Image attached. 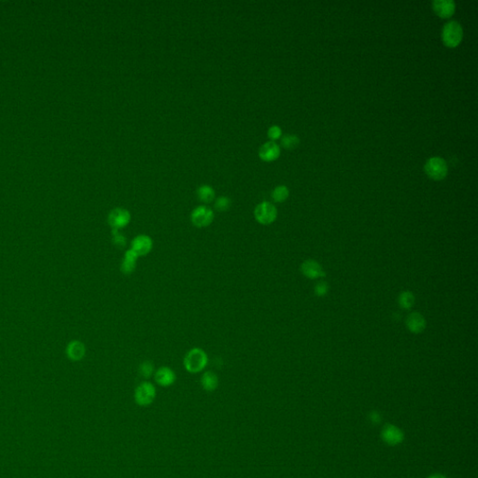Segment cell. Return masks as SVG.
I'll return each instance as SVG.
<instances>
[{"label": "cell", "instance_id": "d4e9b609", "mask_svg": "<svg viewBox=\"0 0 478 478\" xmlns=\"http://www.w3.org/2000/svg\"><path fill=\"white\" fill-rule=\"evenodd\" d=\"M267 135H268V138L271 141H276V140L281 138V135H282V130L279 125H273L268 129Z\"/></svg>", "mask_w": 478, "mask_h": 478}, {"label": "cell", "instance_id": "277c9868", "mask_svg": "<svg viewBox=\"0 0 478 478\" xmlns=\"http://www.w3.org/2000/svg\"><path fill=\"white\" fill-rule=\"evenodd\" d=\"M156 394L155 386L148 381H144L135 390V402L140 406H148L154 402Z\"/></svg>", "mask_w": 478, "mask_h": 478}, {"label": "cell", "instance_id": "cb8c5ba5", "mask_svg": "<svg viewBox=\"0 0 478 478\" xmlns=\"http://www.w3.org/2000/svg\"><path fill=\"white\" fill-rule=\"evenodd\" d=\"M111 239H112V243L115 247H119V248H123V247L126 246V243H127V239L124 237V235H123L120 230H114L112 229L111 231Z\"/></svg>", "mask_w": 478, "mask_h": 478}, {"label": "cell", "instance_id": "e0dca14e", "mask_svg": "<svg viewBox=\"0 0 478 478\" xmlns=\"http://www.w3.org/2000/svg\"><path fill=\"white\" fill-rule=\"evenodd\" d=\"M201 386L204 390L211 392L219 386V378L214 372L206 371L201 377Z\"/></svg>", "mask_w": 478, "mask_h": 478}, {"label": "cell", "instance_id": "ac0fdd59", "mask_svg": "<svg viewBox=\"0 0 478 478\" xmlns=\"http://www.w3.org/2000/svg\"><path fill=\"white\" fill-rule=\"evenodd\" d=\"M196 195L201 202L209 204L215 199V191L210 185L203 184L198 187Z\"/></svg>", "mask_w": 478, "mask_h": 478}, {"label": "cell", "instance_id": "5bb4252c", "mask_svg": "<svg viewBox=\"0 0 478 478\" xmlns=\"http://www.w3.org/2000/svg\"><path fill=\"white\" fill-rule=\"evenodd\" d=\"M139 256L137 255L132 249L125 250L123 260L121 263V272L124 275H131L137 269V264L139 261Z\"/></svg>", "mask_w": 478, "mask_h": 478}, {"label": "cell", "instance_id": "7402d4cb", "mask_svg": "<svg viewBox=\"0 0 478 478\" xmlns=\"http://www.w3.org/2000/svg\"><path fill=\"white\" fill-rule=\"evenodd\" d=\"M415 302V297L410 291H404L399 296V305L404 309H409L412 307Z\"/></svg>", "mask_w": 478, "mask_h": 478}, {"label": "cell", "instance_id": "52a82bcc", "mask_svg": "<svg viewBox=\"0 0 478 478\" xmlns=\"http://www.w3.org/2000/svg\"><path fill=\"white\" fill-rule=\"evenodd\" d=\"M131 222V213L124 207L113 208L107 216V223L114 230H122Z\"/></svg>", "mask_w": 478, "mask_h": 478}, {"label": "cell", "instance_id": "5b68a950", "mask_svg": "<svg viewBox=\"0 0 478 478\" xmlns=\"http://www.w3.org/2000/svg\"><path fill=\"white\" fill-rule=\"evenodd\" d=\"M213 210L206 205L198 206L191 212V223L197 228H206L214 221Z\"/></svg>", "mask_w": 478, "mask_h": 478}, {"label": "cell", "instance_id": "d6986e66", "mask_svg": "<svg viewBox=\"0 0 478 478\" xmlns=\"http://www.w3.org/2000/svg\"><path fill=\"white\" fill-rule=\"evenodd\" d=\"M281 146L286 149H294L300 144V139L296 135H285L281 139Z\"/></svg>", "mask_w": 478, "mask_h": 478}, {"label": "cell", "instance_id": "30bf717a", "mask_svg": "<svg viewBox=\"0 0 478 478\" xmlns=\"http://www.w3.org/2000/svg\"><path fill=\"white\" fill-rule=\"evenodd\" d=\"M155 382L161 387H167L172 386L177 380L176 373L167 366H162L154 372Z\"/></svg>", "mask_w": 478, "mask_h": 478}, {"label": "cell", "instance_id": "ffe728a7", "mask_svg": "<svg viewBox=\"0 0 478 478\" xmlns=\"http://www.w3.org/2000/svg\"><path fill=\"white\" fill-rule=\"evenodd\" d=\"M289 191L288 189L284 185L277 186L272 191V198L275 202L282 203L288 197Z\"/></svg>", "mask_w": 478, "mask_h": 478}, {"label": "cell", "instance_id": "6da1fadb", "mask_svg": "<svg viewBox=\"0 0 478 478\" xmlns=\"http://www.w3.org/2000/svg\"><path fill=\"white\" fill-rule=\"evenodd\" d=\"M208 364V356L201 347H192L186 353L183 359L185 370L191 374H197L204 371Z\"/></svg>", "mask_w": 478, "mask_h": 478}, {"label": "cell", "instance_id": "9a60e30c", "mask_svg": "<svg viewBox=\"0 0 478 478\" xmlns=\"http://www.w3.org/2000/svg\"><path fill=\"white\" fill-rule=\"evenodd\" d=\"M85 353H86L85 346H84L83 342H81L79 340L71 341L66 346L67 357L74 362H79V361L83 360L84 356H85Z\"/></svg>", "mask_w": 478, "mask_h": 478}, {"label": "cell", "instance_id": "603a6c76", "mask_svg": "<svg viewBox=\"0 0 478 478\" xmlns=\"http://www.w3.org/2000/svg\"><path fill=\"white\" fill-rule=\"evenodd\" d=\"M231 206L232 200L227 196H220L215 200V209L220 212H225L229 210Z\"/></svg>", "mask_w": 478, "mask_h": 478}, {"label": "cell", "instance_id": "4316f807", "mask_svg": "<svg viewBox=\"0 0 478 478\" xmlns=\"http://www.w3.org/2000/svg\"><path fill=\"white\" fill-rule=\"evenodd\" d=\"M369 419H370V421H371L373 424H379V423H380L381 420H382L380 413L377 412V411H373V412H371L370 416H369Z\"/></svg>", "mask_w": 478, "mask_h": 478}, {"label": "cell", "instance_id": "44dd1931", "mask_svg": "<svg viewBox=\"0 0 478 478\" xmlns=\"http://www.w3.org/2000/svg\"><path fill=\"white\" fill-rule=\"evenodd\" d=\"M139 372L142 378L149 379L154 375V365L149 361H144L140 364Z\"/></svg>", "mask_w": 478, "mask_h": 478}, {"label": "cell", "instance_id": "4fadbf2b", "mask_svg": "<svg viewBox=\"0 0 478 478\" xmlns=\"http://www.w3.org/2000/svg\"><path fill=\"white\" fill-rule=\"evenodd\" d=\"M302 272L305 277L309 279H320L325 277V272L322 267V265L314 260H306L301 266Z\"/></svg>", "mask_w": 478, "mask_h": 478}, {"label": "cell", "instance_id": "ba28073f", "mask_svg": "<svg viewBox=\"0 0 478 478\" xmlns=\"http://www.w3.org/2000/svg\"><path fill=\"white\" fill-rule=\"evenodd\" d=\"M153 247V240L148 235H138L131 241L130 249L139 256L148 255L152 250Z\"/></svg>", "mask_w": 478, "mask_h": 478}, {"label": "cell", "instance_id": "7c38bea8", "mask_svg": "<svg viewBox=\"0 0 478 478\" xmlns=\"http://www.w3.org/2000/svg\"><path fill=\"white\" fill-rule=\"evenodd\" d=\"M432 8L438 16L449 18L452 16L456 9V4L453 0H434Z\"/></svg>", "mask_w": 478, "mask_h": 478}, {"label": "cell", "instance_id": "484cf974", "mask_svg": "<svg viewBox=\"0 0 478 478\" xmlns=\"http://www.w3.org/2000/svg\"><path fill=\"white\" fill-rule=\"evenodd\" d=\"M315 292L318 296H324L328 292V285L327 283L321 281L315 287Z\"/></svg>", "mask_w": 478, "mask_h": 478}, {"label": "cell", "instance_id": "83f0119b", "mask_svg": "<svg viewBox=\"0 0 478 478\" xmlns=\"http://www.w3.org/2000/svg\"><path fill=\"white\" fill-rule=\"evenodd\" d=\"M445 478V476H443V475H440V474H435V475H432V476H430V477H429V478Z\"/></svg>", "mask_w": 478, "mask_h": 478}, {"label": "cell", "instance_id": "2e32d148", "mask_svg": "<svg viewBox=\"0 0 478 478\" xmlns=\"http://www.w3.org/2000/svg\"><path fill=\"white\" fill-rule=\"evenodd\" d=\"M406 326L411 333L421 334L426 328V321L421 314L414 312L408 316Z\"/></svg>", "mask_w": 478, "mask_h": 478}, {"label": "cell", "instance_id": "9c48e42d", "mask_svg": "<svg viewBox=\"0 0 478 478\" xmlns=\"http://www.w3.org/2000/svg\"><path fill=\"white\" fill-rule=\"evenodd\" d=\"M381 436L383 441L389 445H399L404 441V439L403 430L392 424H387L383 428Z\"/></svg>", "mask_w": 478, "mask_h": 478}, {"label": "cell", "instance_id": "7a4b0ae2", "mask_svg": "<svg viewBox=\"0 0 478 478\" xmlns=\"http://www.w3.org/2000/svg\"><path fill=\"white\" fill-rule=\"evenodd\" d=\"M462 37L463 29L459 22L450 21L444 25L442 31V39L445 46L450 48L457 47L462 42Z\"/></svg>", "mask_w": 478, "mask_h": 478}, {"label": "cell", "instance_id": "8992f818", "mask_svg": "<svg viewBox=\"0 0 478 478\" xmlns=\"http://www.w3.org/2000/svg\"><path fill=\"white\" fill-rule=\"evenodd\" d=\"M254 217L259 223L268 225L274 223L278 217V209L269 202H262L255 206Z\"/></svg>", "mask_w": 478, "mask_h": 478}, {"label": "cell", "instance_id": "3957f363", "mask_svg": "<svg viewBox=\"0 0 478 478\" xmlns=\"http://www.w3.org/2000/svg\"><path fill=\"white\" fill-rule=\"evenodd\" d=\"M424 170H425V173L427 174L428 177L431 180L442 181L447 175L448 166L443 158L431 157L426 162Z\"/></svg>", "mask_w": 478, "mask_h": 478}, {"label": "cell", "instance_id": "8fae6325", "mask_svg": "<svg viewBox=\"0 0 478 478\" xmlns=\"http://www.w3.org/2000/svg\"><path fill=\"white\" fill-rule=\"evenodd\" d=\"M281 155V148L274 141H267L259 148V157L265 162L277 160Z\"/></svg>", "mask_w": 478, "mask_h": 478}]
</instances>
